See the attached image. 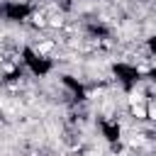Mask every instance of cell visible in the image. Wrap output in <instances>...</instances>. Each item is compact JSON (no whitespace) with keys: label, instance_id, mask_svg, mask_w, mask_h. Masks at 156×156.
Instances as JSON below:
<instances>
[{"label":"cell","instance_id":"6da1fadb","mask_svg":"<svg viewBox=\"0 0 156 156\" xmlns=\"http://www.w3.org/2000/svg\"><path fill=\"white\" fill-rule=\"evenodd\" d=\"M132 112H134V117H139V119H144V117H149V112H146V107H141V105H134V107H132Z\"/></svg>","mask_w":156,"mask_h":156},{"label":"cell","instance_id":"7a4b0ae2","mask_svg":"<svg viewBox=\"0 0 156 156\" xmlns=\"http://www.w3.org/2000/svg\"><path fill=\"white\" fill-rule=\"evenodd\" d=\"M34 24H39V27H44V24H46V20H44L41 15H34Z\"/></svg>","mask_w":156,"mask_h":156},{"label":"cell","instance_id":"3957f363","mask_svg":"<svg viewBox=\"0 0 156 156\" xmlns=\"http://www.w3.org/2000/svg\"><path fill=\"white\" fill-rule=\"evenodd\" d=\"M139 100H141V95H139V93H132V95H129V102H132V105H136Z\"/></svg>","mask_w":156,"mask_h":156},{"label":"cell","instance_id":"277c9868","mask_svg":"<svg viewBox=\"0 0 156 156\" xmlns=\"http://www.w3.org/2000/svg\"><path fill=\"white\" fill-rule=\"evenodd\" d=\"M146 112H149V117H154V119H156V102H151V105H149V110H146Z\"/></svg>","mask_w":156,"mask_h":156},{"label":"cell","instance_id":"5b68a950","mask_svg":"<svg viewBox=\"0 0 156 156\" xmlns=\"http://www.w3.org/2000/svg\"><path fill=\"white\" fill-rule=\"evenodd\" d=\"M49 24H51V27H58V24H61V17H51V22H49Z\"/></svg>","mask_w":156,"mask_h":156}]
</instances>
